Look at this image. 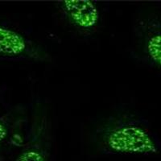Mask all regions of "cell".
<instances>
[{"instance_id": "1", "label": "cell", "mask_w": 161, "mask_h": 161, "mask_svg": "<svg viewBox=\"0 0 161 161\" xmlns=\"http://www.w3.org/2000/svg\"><path fill=\"white\" fill-rule=\"evenodd\" d=\"M93 139L105 154L152 156L161 151L160 141L148 123L132 113L114 114L101 121Z\"/></svg>"}, {"instance_id": "6", "label": "cell", "mask_w": 161, "mask_h": 161, "mask_svg": "<svg viewBox=\"0 0 161 161\" xmlns=\"http://www.w3.org/2000/svg\"><path fill=\"white\" fill-rule=\"evenodd\" d=\"M26 119V113L21 107L0 117V161L8 149L24 144L26 136L22 134Z\"/></svg>"}, {"instance_id": "5", "label": "cell", "mask_w": 161, "mask_h": 161, "mask_svg": "<svg viewBox=\"0 0 161 161\" xmlns=\"http://www.w3.org/2000/svg\"><path fill=\"white\" fill-rule=\"evenodd\" d=\"M65 22L79 35L90 36L98 28L101 11L90 0H63L56 3Z\"/></svg>"}, {"instance_id": "3", "label": "cell", "mask_w": 161, "mask_h": 161, "mask_svg": "<svg viewBox=\"0 0 161 161\" xmlns=\"http://www.w3.org/2000/svg\"><path fill=\"white\" fill-rule=\"evenodd\" d=\"M133 44L138 57L146 64L161 71V16L146 12L133 25Z\"/></svg>"}, {"instance_id": "2", "label": "cell", "mask_w": 161, "mask_h": 161, "mask_svg": "<svg viewBox=\"0 0 161 161\" xmlns=\"http://www.w3.org/2000/svg\"><path fill=\"white\" fill-rule=\"evenodd\" d=\"M53 131L48 109L42 101H36L25 141L14 161H50Z\"/></svg>"}, {"instance_id": "4", "label": "cell", "mask_w": 161, "mask_h": 161, "mask_svg": "<svg viewBox=\"0 0 161 161\" xmlns=\"http://www.w3.org/2000/svg\"><path fill=\"white\" fill-rule=\"evenodd\" d=\"M0 57L33 63H51L52 55L40 43L0 23Z\"/></svg>"}]
</instances>
